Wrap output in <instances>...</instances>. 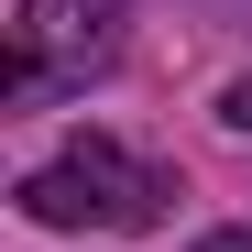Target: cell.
Returning <instances> with one entry per match:
<instances>
[{"label":"cell","mask_w":252,"mask_h":252,"mask_svg":"<svg viewBox=\"0 0 252 252\" xmlns=\"http://www.w3.org/2000/svg\"><path fill=\"white\" fill-rule=\"evenodd\" d=\"M164 197L176 187H164L143 154H121V143L88 132V143H66L44 176H22V220H44V230H143Z\"/></svg>","instance_id":"obj_1"},{"label":"cell","mask_w":252,"mask_h":252,"mask_svg":"<svg viewBox=\"0 0 252 252\" xmlns=\"http://www.w3.org/2000/svg\"><path fill=\"white\" fill-rule=\"evenodd\" d=\"M121 44V0H22L11 22V99H33L44 77H88Z\"/></svg>","instance_id":"obj_2"},{"label":"cell","mask_w":252,"mask_h":252,"mask_svg":"<svg viewBox=\"0 0 252 252\" xmlns=\"http://www.w3.org/2000/svg\"><path fill=\"white\" fill-rule=\"evenodd\" d=\"M220 121H230V132H252V77H241V88L220 99Z\"/></svg>","instance_id":"obj_3"},{"label":"cell","mask_w":252,"mask_h":252,"mask_svg":"<svg viewBox=\"0 0 252 252\" xmlns=\"http://www.w3.org/2000/svg\"><path fill=\"white\" fill-rule=\"evenodd\" d=\"M197 252H252V230H208V241H197Z\"/></svg>","instance_id":"obj_4"}]
</instances>
